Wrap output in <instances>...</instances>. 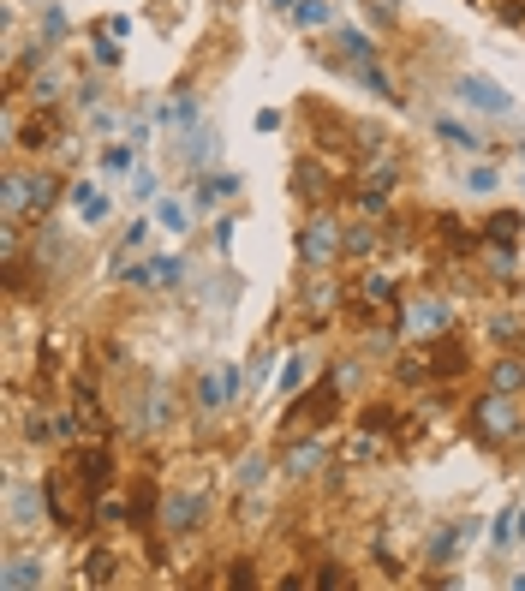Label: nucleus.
Segmentation results:
<instances>
[{"mask_svg": "<svg viewBox=\"0 0 525 591\" xmlns=\"http://www.w3.org/2000/svg\"><path fill=\"white\" fill-rule=\"evenodd\" d=\"M490 239H520V216H496L490 221Z\"/></svg>", "mask_w": 525, "mask_h": 591, "instance_id": "8", "label": "nucleus"}, {"mask_svg": "<svg viewBox=\"0 0 525 591\" xmlns=\"http://www.w3.org/2000/svg\"><path fill=\"white\" fill-rule=\"evenodd\" d=\"M168 526H173V532L198 526V502H191V496H173V502H168Z\"/></svg>", "mask_w": 525, "mask_h": 591, "instance_id": "5", "label": "nucleus"}, {"mask_svg": "<svg viewBox=\"0 0 525 591\" xmlns=\"http://www.w3.org/2000/svg\"><path fill=\"white\" fill-rule=\"evenodd\" d=\"M442 323H448V305H442V299H412L406 305V334H412V341H436Z\"/></svg>", "mask_w": 525, "mask_h": 591, "instance_id": "2", "label": "nucleus"}, {"mask_svg": "<svg viewBox=\"0 0 525 591\" xmlns=\"http://www.w3.org/2000/svg\"><path fill=\"white\" fill-rule=\"evenodd\" d=\"M496 389H501V394L525 389V364H513V359H508V364H496Z\"/></svg>", "mask_w": 525, "mask_h": 591, "instance_id": "6", "label": "nucleus"}, {"mask_svg": "<svg viewBox=\"0 0 525 591\" xmlns=\"http://www.w3.org/2000/svg\"><path fill=\"white\" fill-rule=\"evenodd\" d=\"M442 138H448L454 150H472V156L483 150V138H478V131H466V126H442Z\"/></svg>", "mask_w": 525, "mask_h": 591, "instance_id": "7", "label": "nucleus"}, {"mask_svg": "<svg viewBox=\"0 0 525 591\" xmlns=\"http://www.w3.org/2000/svg\"><path fill=\"white\" fill-rule=\"evenodd\" d=\"M335 251H341V228L335 221H311L305 228V263L323 269V263H335Z\"/></svg>", "mask_w": 525, "mask_h": 591, "instance_id": "3", "label": "nucleus"}, {"mask_svg": "<svg viewBox=\"0 0 525 591\" xmlns=\"http://www.w3.org/2000/svg\"><path fill=\"white\" fill-rule=\"evenodd\" d=\"M454 90H460V102H478V108H490V114H513V102L501 96L490 78H460Z\"/></svg>", "mask_w": 525, "mask_h": 591, "instance_id": "4", "label": "nucleus"}, {"mask_svg": "<svg viewBox=\"0 0 525 591\" xmlns=\"http://www.w3.org/2000/svg\"><path fill=\"white\" fill-rule=\"evenodd\" d=\"M472 424H478V436H483V442H508V436L513 431H520V406H513V394H490V401H478V406H472Z\"/></svg>", "mask_w": 525, "mask_h": 591, "instance_id": "1", "label": "nucleus"}]
</instances>
